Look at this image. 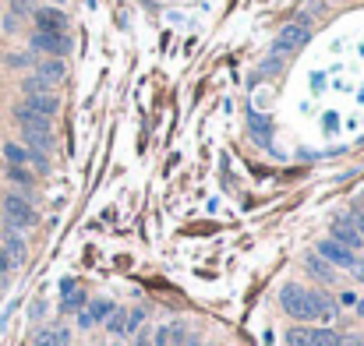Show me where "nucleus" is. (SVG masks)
<instances>
[{
  "mask_svg": "<svg viewBox=\"0 0 364 346\" xmlns=\"http://www.w3.org/2000/svg\"><path fill=\"white\" fill-rule=\"evenodd\" d=\"M280 304L297 322H315V318L333 322L336 318V304L326 294H311V290H304V286H297V283H287L280 290Z\"/></svg>",
  "mask_w": 364,
  "mask_h": 346,
  "instance_id": "f257e3e1",
  "label": "nucleus"
},
{
  "mask_svg": "<svg viewBox=\"0 0 364 346\" xmlns=\"http://www.w3.org/2000/svg\"><path fill=\"white\" fill-rule=\"evenodd\" d=\"M4 219H8L11 230H29V226L39 223L36 209H32L29 198H22V195H8V198H4Z\"/></svg>",
  "mask_w": 364,
  "mask_h": 346,
  "instance_id": "f03ea898",
  "label": "nucleus"
},
{
  "mask_svg": "<svg viewBox=\"0 0 364 346\" xmlns=\"http://www.w3.org/2000/svg\"><path fill=\"white\" fill-rule=\"evenodd\" d=\"M32 50L46 53V57H68L71 53V39L68 32H32Z\"/></svg>",
  "mask_w": 364,
  "mask_h": 346,
  "instance_id": "7ed1b4c3",
  "label": "nucleus"
},
{
  "mask_svg": "<svg viewBox=\"0 0 364 346\" xmlns=\"http://www.w3.org/2000/svg\"><path fill=\"white\" fill-rule=\"evenodd\" d=\"M308 36H311V29H308V22H294V25H287L280 36H276V43H273V53H294V50H301L304 43H308Z\"/></svg>",
  "mask_w": 364,
  "mask_h": 346,
  "instance_id": "20e7f679",
  "label": "nucleus"
},
{
  "mask_svg": "<svg viewBox=\"0 0 364 346\" xmlns=\"http://www.w3.org/2000/svg\"><path fill=\"white\" fill-rule=\"evenodd\" d=\"M315 255H319L322 262H329V265H336V269H350V265L357 262V255H354V251H347L343 244H336L333 237H329V241H322Z\"/></svg>",
  "mask_w": 364,
  "mask_h": 346,
  "instance_id": "39448f33",
  "label": "nucleus"
},
{
  "mask_svg": "<svg viewBox=\"0 0 364 346\" xmlns=\"http://www.w3.org/2000/svg\"><path fill=\"white\" fill-rule=\"evenodd\" d=\"M36 29L39 32H64L68 29V18L57 11V8H36Z\"/></svg>",
  "mask_w": 364,
  "mask_h": 346,
  "instance_id": "423d86ee",
  "label": "nucleus"
},
{
  "mask_svg": "<svg viewBox=\"0 0 364 346\" xmlns=\"http://www.w3.org/2000/svg\"><path fill=\"white\" fill-rule=\"evenodd\" d=\"M333 241L343 244L347 251H361V248H364V237L357 234V230H354L347 219H336V223H333Z\"/></svg>",
  "mask_w": 364,
  "mask_h": 346,
  "instance_id": "0eeeda50",
  "label": "nucleus"
},
{
  "mask_svg": "<svg viewBox=\"0 0 364 346\" xmlns=\"http://www.w3.org/2000/svg\"><path fill=\"white\" fill-rule=\"evenodd\" d=\"M15 121L22 124V131H50V117H43V113L29 110L25 103L15 106Z\"/></svg>",
  "mask_w": 364,
  "mask_h": 346,
  "instance_id": "6e6552de",
  "label": "nucleus"
},
{
  "mask_svg": "<svg viewBox=\"0 0 364 346\" xmlns=\"http://www.w3.org/2000/svg\"><path fill=\"white\" fill-rule=\"evenodd\" d=\"M25 106L36 110V113H43V117H54V113L61 110V99L54 92H39V96H25Z\"/></svg>",
  "mask_w": 364,
  "mask_h": 346,
  "instance_id": "1a4fd4ad",
  "label": "nucleus"
},
{
  "mask_svg": "<svg viewBox=\"0 0 364 346\" xmlns=\"http://www.w3.org/2000/svg\"><path fill=\"white\" fill-rule=\"evenodd\" d=\"M0 248H4V255H8L11 269L25 262V241L18 237V230H11V226H8V234H4V244H0Z\"/></svg>",
  "mask_w": 364,
  "mask_h": 346,
  "instance_id": "9d476101",
  "label": "nucleus"
},
{
  "mask_svg": "<svg viewBox=\"0 0 364 346\" xmlns=\"http://www.w3.org/2000/svg\"><path fill=\"white\" fill-rule=\"evenodd\" d=\"M304 269L315 276V279H322V283H333V279H336V269H333L329 262H322L319 255H308V258H304Z\"/></svg>",
  "mask_w": 364,
  "mask_h": 346,
  "instance_id": "9b49d317",
  "label": "nucleus"
},
{
  "mask_svg": "<svg viewBox=\"0 0 364 346\" xmlns=\"http://www.w3.org/2000/svg\"><path fill=\"white\" fill-rule=\"evenodd\" d=\"M39 78H46L50 85L61 82L64 78V61H61V57H46V61L39 64Z\"/></svg>",
  "mask_w": 364,
  "mask_h": 346,
  "instance_id": "f8f14e48",
  "label": "nucleus"
},
{
  "mask_svg": "<svg viewBox=\"0 0 364 346\" xmlns=\"http://www.w3.org/2000/svg\"><path fill=\"white\" fill-rule=\"evenodd\" d=\"M22 138H25L29 149H39V152H50V145H54L50 131H22Z\"/></svg>",
  "mask_w": 364,
  "mask_h": 346,
  "instance_id": "ddd939ff",
  "label": "nucleus"
},
{
  "mask_svg": "<svg viewBox=\"0 0 364 346\" xmlns=\"http://www.w3.org/2000/svg\"><path fill=\"white\" fill-rule=\"evenodd\" d=\"M4 159H8V166H25V163H29V149L8 142V145H4Z\"/></svg>",
  "mask_w": 364,
  "mask_h": 346,
  "instance_id": "4468645a",
  "label": "nucleus"
},
{
  "mask_svg": "<svg viewBox=\"0 0 364 346\" xmlns=\"http://www.w3.org/2000/svg\"><path fill=\"white\" fill-rule=\"evenodd\" d=\"M248 124H251V135L258 142H269V121L266 117H258V113H248Z\"/></svg>",
  "mask_w": 364,
  "mask_h": 346,
  "instance_id": "2eb2a0df",
  "label": "nucleus"
},
{
  "mask_svg": "<svg viewBox=\"0 0 364 346\" xmlns=\"http://www.w3.org/2000/svg\"><path fill=\"white\" fill-rule=\"evenodd\" d=\"M85 315H89L92 325H96V322H103V318H110V315H114V304H110V301H92Z\"/></svg>",
  "mask_w": 364,
  "mask_h": 346,
  "instance_id": "dca6fc26",
  "label": "nucleus"
},
{
  "mask_svg": "<svg viewBox=\"0 0 364 346\" xmlns=\"http://www.w3.org/2000/svg\"><path fill=\"white\" fill-rule=\"evenodd\" d=\"M311 346H340V336L333 329H315L311 332Z\"/></svg>",
  "mask_w": 364,
  "mask_h": 346,
  "instance_id": "f3484780",
  "label": "nucleus"
},
{
  "mask_svg": "<svg viewBox=\"0 0 364 346\" xmlns=\"http://www.w3.org/2000/svg\"><path fill=\"white\" fill-rule=\"evenodd\" d=\"M22 92H25V96H39V92H50V82H46V78H39V75H36V78H25V82H22Z\"/></svg>",
  "mask_w": 364,
  "mask_h": 346,
  "instance_id": "a211bd4d",
  "label": "nucleus"
},
{
  "mask_svg": "<svg viewBox=\"0 0 364 346\" xmlns=\"http://www.w3.org/2000/svg\"><path fill=\"white\" fill-rule=\"evenodd\" d=\"M11 15H15V18L36 15V0H11Z\"/></svg>",
  "mask_w": 364,
  "mask_h": 346,
  "instance_id": "6ab92c4d",
  "label": "nucleus"
},
{
  "mask_svg": "<svg viewBox=\"0 0 364 346\" xmlns=\"http://www.w3.org/2000/svg\"><path fill=\"white\" fill-rule=\"evenodd\" d=\"M107 329H110L114 336L128 332V315H124V311H114V315H110V322H107Z\"/></svg>",
  "mask_w": 364,
  "mask_h": 346,
  "instance_id": "aec40b11",
  "label": "nucleus"
},
{
  "mask_svg": "<svg viewBox=\"0 0 364 346\" xmlns=\"http://www.w3.org/2000/svg\"><path fill=\"white\" fill-rule=\"evenodd\" d=\"M287 343L290 346H311V332L308 329H290L287 332Z\"/></svg>",
  "mask_w": 364,
  "mask_h": 346,
  "instance_id": "412c9836",
  "label": "nucleus"
},
{
  "mask_svg": "<svg viewBox=\"0 0 364 346\" xmlns=\"http://www.w3.org/2000/svg\"><path fill=\"white\" fill-rule=\"evenodd\" d=\"M8 177H11L15 184H25V188L32 184V173H29L25 166H8Z\"/></svg>",
  "mask_w": 364,
  "mask_h": 346,
  "instance_id": "4be33fe9",
  "label": "nucleus"
},
{
  "mask_svg": "<svg viewBox=\"0 0 364 346\" xmlns=\"http://www.w3.org/2000/svg\"><path fill=\"white\" fill-rule=\"evenodd\" d=\"M32 346H61V339H57V332L39 329V332H36V339H32Z\"/></svg>",
  "mask_w": 364,
  "mask_h": 346,
  "instance_id": "5701e85b",
  "label": "nucleus"
},
{
  "mask_svg": "<svg viewBox=\"0 0 364 346\" xmlns=\"http://www.w3.org/2000/svg\"><path fill=\"white\" fill-rule=\"evenodd\" d=\"M347 223H350V226H354V230H357V234H361V237H364V209H354V212H350V219H347Z\"/></svg>",
  "mask_w": 364,
  "mask_h": 346,
  "instance_id": "b1692460",
  "label": "nucleus"
},
{
  "mask_svg": "<svg viewBox=\"0 0 364 346\" xmlns=\"http://www.w3.org/2000/svg\"><path fill=\"white\" fill-rule=\"evenodd\" d=\"M152 346H170V329L163 325V329H156V336H152Z\"/></svg>",
  "mask_w": 364,
  "mask_h": 346,
  "instance_id": "393cba45",
  "label": "nucleus"
},
{
  "mask_svg": "<svg viewBox=\"0 0 364 346\" xmlns=\"http://www.w3.org/2000/svg\"><path fill=\"white\" fill-rule=\"evenodd\" d=\"M11 272V262H8V255H4V248H0V279H4Z\"/></svg>",
  "mask_w": 364,
  "mask_h": 346,
  "instance_id": "a878e982",
  "label": "nucleus"
},
{
  "mask_svg": "<svg viewBox=\"0 0 364 346\" xmlns=\"http://www.w3.org/2000/svg\"><path fill=\"white\" fill-rule=\"evenodd\" d=\"M350 272H354V276H357V279H361V283H364V262H361V258H357V262H354V265H350Z\"/></svg>",
  "mask_w": 364,
  "mask_h": 346,
  "instance_id": "bb28decb",
  "label": "nucleus"
},
{
  "mask_svg": "<svg viewBox=\"0 0 364 346\" xmlns=\"http://www.w3.org/2000/svg\"><path fill=\"white\" fill-rule=\"evenodd\" d=\"M15 25H18V18H15V15H8V18H4V29H8V32H15Z\"/></svg>",
  "mask_w": 364,
  "mask_h": 346,
  "instance_id": "cd10ccee",
  "label": "nucleus"
},
{
  "mask_svg": "<svg viewBox=\"0 0 364 346\" xmlns=\"http://www.w3.org/2000/svg\"><path fill=\"white\" fill-rule=\"evenodd\" d=\"M78 325H82V329H92V318H89V315L82 311V315H78Z\"/></svg>",
  "mask_w": 364,
  "mask_h": 346,
  "instance_id": "c85d7f7f",
  "label": "nucleus"
},
{
  "mask_svg": "<svg viewBox=\"0 0 364 346\" xmlns=\"http://www.w3.org/2000/svg\"><path fill=\"white\" fill-rule=\"evenodd\" d=\"M340 346H361V336H350V339H340Z\"/></svg>",
  "mask_w": 364,
  "mask_h": 346,
  "instance_id": "c756f323",
  "label": "nucleus"
},
{
  "mask_svg": "<svg viewBox=\"0 0 364 346\" xmlns=\"http://www.w3.org/2000/svg\"><path fill=\"white\" fill-rule=\"evenodd\" d=\"M184 346H202V339H198V336H188V339H184Z\"/></svg>",
  "mask_w": 364,
  "mask_h": 346,
  "instance_id": "7c9ffc66",
  "label": "nucleus"
},
{
  "mask_svg": "<svg viewBox=\"0 0 364 346\" xmlns=\"http://www.w3.org/2000/svg\"><path fill=\"white\" fill-rule=\"evenodd\" d=\"M54 4H64V0H54Z\"/></svg>",
  "mask_w": 364,
  "mask_h": 346,
  "instance_id": "2f4dec72",
  "label": "nucleus"
},
{
  "mask_svg": "<svg viewBox=\"0 0 364 346\" xmlns=\"http://www.w3.org/2000/svg\"><path fill=\"white\" fill-rule=\"evenodd\" d=\"M117 346H121V343H117Z\"/></svg>",
  "mask_w": 364,
  "mask_h": 346,
  "instance_id": "473e14b6",
  "label": "nucleus"
}]
</instances>
